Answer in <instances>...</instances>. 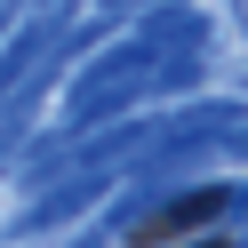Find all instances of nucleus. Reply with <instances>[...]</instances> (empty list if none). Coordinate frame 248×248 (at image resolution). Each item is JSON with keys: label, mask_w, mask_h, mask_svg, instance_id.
Here are the masks:
<instances>
[{"label": "nucleus", "mask_w": 248, "mask_h": 248, "mask_svg": "<svg viewBox=\"0 0 248 248\" xmlns=\"http://www.w3.org/2000/svg\"><path fill=\"white\" fill-rule=\"evenodd\" d=\"M216 216H224V192H184V200H168L160 216H144V224H136V248H168L176 232L216 224Z\"/></svg>", "instance_id": "nucleus-1"}, {"label": "nucleus", "mask_w": 248, "mask_h": 248, "mask_svg": "<svg viewBox=\"0 0 248 248\" xmlns=\"http://www.w3.org/2000/svg\"><path fill=\"white\" fill-rule=\"evenodd\" d=\"M208 248H224V240H208Z\"/></svg>", "instance_id": "nucleus-2"}]
</instances>
